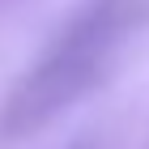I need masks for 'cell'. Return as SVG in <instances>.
<instances>
[{
    "label": "cell",
    "mask_w": 149,
    "mask_h": 149,
    "mask_svg": "<svg viewBox=\"0 0 149 149\" xmlns=\"http://www.w3.org/2000/svg\"><path fill=\"white\" fill-rule=\"evenodd\" d=\"M149 0H81L0 102V136H26L98 85L141 26Z\"/></svg>",
    "instance_id": "cell-1"
},
{
    "label": "cell",
    "mask_w": 149,
    "mask_h": 149,
    "mask_svg": "<svg viewBox=\"0 0 149 149\" xmlns=\"http://www.w3.org/2000/svg\"><path fill=\"white\" fill-rule=\"evenodd\" d=\"M0 4H9V0H0Z\"/></svg>",
    "instance_id": "cell-2"
}]
</instances>
